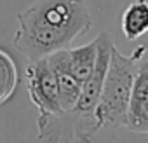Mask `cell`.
Masks as SVG:
<instances>
[{
  "instance_id": "cell-1",
  "label": "cell",
  "mask_w": 148,
  "mask_h": 143,
  "mask_svg": "<svg viewBox=\"0 0 148 143\" xmlns=\"http://www.w3.org/2000/svg\"><path fill=\"white\" fill-rule=\"evenodd\" d=\"M16 21L14 47L30 61L70 47L92 26L86 0H37L18 12Z\"/></svg>"
},
{
  "instance_id": "cell-4",
  "label": "cell",
  "mask_w": 148,
  "mask_h": 143,
  "mask_svg": "<svg viewBox=\"0 0 148 143\" xmlns=\"http://www.w3.org/2000/svg\"><path fill=\"white\" fill-rule=\"evenodd\" d=\"M26 89L38 113H56L61 108L58 80L45 58L33 59L26 66Z\"/></svg>"
},
{
  "instance_id": "cell-9",
  "label": "cell",
  "mask_w": 148,
  "mask_h": 143,
  "mask_svg": "<svg viewBox=\"0 0 148 143\" xmlns=\"http://www.w3.org/2000/svg\"><path fill=\"white\" fill-rule=\"evenodd\" d=\"M19 84V72L16 66V61L12 56L5 51L0 49V107L7 103Z\"/></svg>"
},
{
  "instance_id": "cell-7",
  "label": "cell",
  "mask_w": 148,
  "mask_h": 143,
  "mask_svg": "<svg viewBox=\"0 0 148 143\" xmlns=\"http://www.w3.org/2000/svg\"><path fill=\"white\" fill-rule=\"evenodd\" d=\"M120 28L127 40H138L148 33V0H134L125 7Z\"/></svg>"
},
{
  "instance_id": "cell-2",
  "label": "cell",
  "mask_w": 148,
  "mask_h": 143,
  "mask_svg": "<svg viewBox=\"0 0 148 143\" xmlns=\"http://www.w3.org/2000/svg\"><path fill=\"white\" fill-rule=\"evenodd\" d=\"M146 45H141L136 47L131 54H124L113 44L96 107V115L103 127H125L136 72L143 56L146 54Z\"/></svg>"
},
{
  "instance_id": "cell-5",
  "label": "cell",
  "mask_w": 148,
  "mask_h": 143,
  "mask_svg": "<svg viewBox=\"0 0 148 143\" xmlns=\"http://www.w3.org/2000/svg\"><path fill=\"white\" fill-rule=\"evenodd\" d=\"M125 127L134 133L148 134V58L146 54L143 56L136 72Z\"/></svg>"
},
{
  "instance_id": "cell-8",
  "label": "cell",
  "mask_w": 148,
  "mask_h": 143,
  "mask_svg": "<svg viewBox=\"0 0 148 143\" xmlns=\"http://www.w3.org/2000/svg\"><path fill=\"white\" fill-rule=\"evenodd\" d=\"M66 54H68V65H70V70L71 74L75 75V79L84 84L91 72L96 65V58H98V37L86 44V45H80V47H66Z\"/></svg>"
},
{
  "instance_id": "cell-3",
  "label": "cell",
  "mask_w": 148,
  "mask_h": 143,
  "mask_svg": "<svg viewBox=\"0 0 148 143\" xmlns=\"http://www.w3.org/2000/svg\"><path fill=\"white\" fill-rule=\"evenodd\" d=\"M101 127L96 112L73 107L56 113H38L37 140L38 143H91Z\"/></svg>"
},
{
  "instance_id": "cell-6",
  "label": "cell",
  "mask_w": 148,
  "mask_h": 143,
  "mask_svg": "<svg viewBox=\"0 0 148 143\" xmlns=\"http://www.w3.org/2000/svg\"><path fill=\"white\" fill-rule=\"evenodd\" d=\"M49 66L52 68L56 80H58V91H59V103L63 110H70L75 107L80 91H82V84L75 79V75L71 74L70 65H68V54L66 49H59L49 56H45Z\"/></svg>"
}]
</instances>
